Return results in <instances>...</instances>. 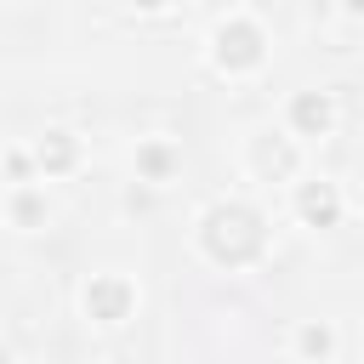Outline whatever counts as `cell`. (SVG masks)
Segmentation results:
<instances>
[{
  "mask_svg": "<svg viewBox=\"0 0 364 364\" xmlns=\"http://www.w3.org/2000/svg\"><path fill=\"white\" fill-rule=\"evenodd\" d=\"M205 245H210L222 262H245V256L262 250V222H256L250 210H239V205L210 210V222H205Z\"/></svg>",
  "mask_w": 364,
  "mask_h": 364,
  "instance_id": "1",
  "label": "cell"
},
{
  "mask_svg": "<svg viewBox=\"0 0 364 364\" xmlns=\"http://www.w3.org/2000/svg\"><path fill=\"white\" fill-rule=\"evenodd\" d=\"M256 51H262V34L250 23L222 28V63H256Z\"/></svg>",
  "mask_w": 364,
  "mask_h": 364,
  "instance_id": "2",
  "label": "cell"
},
{
  "mask_svg": "<svg viewBox=\"0 0 364 364\" xmlns=\"http://www.w3.org/2000/svg\"><path fill=\"white\" fill-rule=\"evenodd\" d=\"M125 301H131L125 284H97V290H91V313H97V318H119Z\"/></svg>",
  "mask_w": 364,
  "mask_h": 364,
  "instance_id": "3",
  "label": "cell"
},
{
  "mask_svg": "<svg viewBox=\"0 0 364 364\" xmlns=\"http://www.w3.org/2000/svg\"><path fill=\"white\" fill-rule=\"evenodd\" d=\"M301 210H307L313 222H330V216H336V193H330V188H307V193H301Z\"/></svg>",
  "mask_w": 364,
  "mask_h": 364,
  "instance_id": "4",
  "label": "cell"
},
{
  "mask_svg": "<svg viewBox=\"0 0 364 364\" xmlns=\"http://www.w3.org/2000/svg\"><path fill=\"white\" fill-rule=\"evenodd\" d=\"M324 119H330V114H324L318 97H301V102H296V125H301V131H324Z\"/></svg>",
  "mask_w": 364,
  "mask_h": 364,
  "instance_id": "5",
  "label": "cell"
},
{
  "mask_svg": "<svg viewBox=\"0 0 364 364\" xmlns=\"http://www.w3.org/2000/svg\"><path fill=\"white\" fill-rule=\"evenodd\" d=\"M68 154H74V148H68V142H63V136H57V142H51V148H46V159H51V165H68Z\"/></svg>",
  "mask_w": 364,
  "mask_h": 364,
  "instance_id": "6",
  "label": "cell"
},
{
  "mask_svg": "<svg viewBox=\"0 0 364 364\" xmlns=\"http://www.w3.org/2000/svg\"><path fill=\"white\" fill-rule=\"evenodd\" d=\"M301 341H307V353H324V347H330V336H324V330H307Z\"/></svg>",
  "mask_w": 364,
  "mask_h": 364,
  "instance_id": "7",
  "label": "cell"
},
{
  "mask_svg": "<svg viewBox=\"0 0 364 364\" xmlns=\"http://www.w3.org/2000/svg\"><path fill=\"white\" fill-rule=\"evenodd\" d=\"M347 6H358V11H364V0H347Z\"/></svg>",
  "mask_w": 364,
  "mask_h": 364,
  "instance_id": "8",
  "label": "cell"
},
{
  "mask_svg": "<svg viewBox=\"0 0 364 364\" xmlns=\"http://www.w3.org/2000/svg\"><path fill=\"white\" fill-rule=\"evenodd\" d=\"M142 6H159V0H142Z\"/></svg>",
  "mask_w": 364,
  "mask_h": 364,
  "instance_id": "9",
  "label": "cell"
}]
</instances>
